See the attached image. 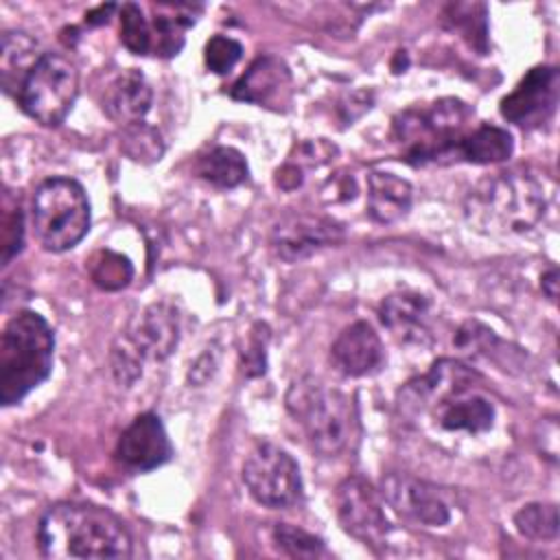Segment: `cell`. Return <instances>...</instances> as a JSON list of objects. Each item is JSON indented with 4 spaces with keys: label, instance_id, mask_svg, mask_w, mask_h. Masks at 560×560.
Masks as SVG:
<instances>
[{
    "label": "cell",
    "instance_id": "f1b7e54d",
    "mask_svg": "<svg viewBox=\"0 0 560 560\" xmlns=\"http://www.w3.org/2000/svg\"><path fill=\"white\" fill-rule=\"evenodd\" d=\"M271 538L276 547L291 558H317L326 553L322 538L289 523H276L271 529Z\"/></svg>",
    "mask_w": 560,
    "mask_h": 560
},
{
    "label": "cell",
    "instance_id": "277c9868",
    "mask_svg": "<svg viewBox=\"0 0 560 560\" xmlns=\"http://www.w3.org/2000/svg\"><path fill=\"white\" fill-rule=\"evenodd\" d=\"M475 112L468 103L446 96L427 107H409L394 118L392 136L402 147V160L422 166L457 160V144L468 133Z\"/></svg>",
    "mask_w": 560,
    "mask_h": 560
},
{
    "label": "cell",
    "instance_id": "7a4b0ae2",
    "mask_svg": "<svg viewBox=\"0 0 560 560\" xmlns=\"http://www.w3.org/2000/svg\"><path fill=\"white\" fill-rule=\"evenodd\" d=\"M547 210L545 184L527 171H503L481 179L464 201L468 223L486 234H521Z\"/></svg>",
    "mask_w": 560,
    "mask_h": 560
},
{
    "label": "cell",
    "instance_id": "1f68e13d",
    "mask_svg": "<svg viewBox=\"0 0 560 560\" xmlns=\"http://www.w3.org/2000/svg\"><path fill=\"white\" fill-rule=\"evenodd\" d=\"M479 9V4H453L451 7V20H453V26L462 33V37L468 39L470 46L479 48L481 52L486 50V35H488V28H486V9L475 15V11Z\"/></svg>",
    "mask_w": 560,
    "mask_h": 560
},
{
    "label": "cell",
    "instance_id": "ffe728a7",
    "mask_svg": "<svg viewBox=\"0 0 560 560\" xmlns=\"http://www.w3.org/2000/svg\"><path fill=\"white\" fill-rule=\"evenodd\" d=\"M433 418L444 431H464L475 435L492 427L494 407L486 396L464 389L433 405Z\"/></svg>",
    "mask_w": 560,
    "mask_h": 560
},
{
    "label": "cell",
    "instance_id": "d4e9b609",
    "mask_svg": "<svg viewBox=\"0 0 560 560\" xmlns=\"http://www.w3.org/2000/svg\"><path fill=\"white\" fill-rule=\"evenodd\" d=\"M88 273L98 289L118 291L131 282L133 265L129 262L127 256H122L118 252L98 249L88 260Z\"/></svg>",
    "mask_w": 560,
    "mask_h": 560
},
{
    "label": "cell",
    "instance_id": "4dcf8cb0",
    "mask_svg": "<svg viewBox=\"0 0 560 560\" xmlns=\"http://www.w3.org/2000/svg\"><path fill=\"white\" fill-rule=\"evenodd\" d=\"M241 57H243V46L234 37L214 35L206 42L203 61H206V68L214 74H228L238 63Z\"/></svg>",
    "mask_w": 560,
    "mask_h": 560
},
{
    "label": "cell",
    "instance_id": "e575fe53",
    "mask_svg": "<svg viewBox=\"0 0 560 560\" xmlns=\"http://www.w3.org/2000/svg\"><path fill=\"white\" fill-rule=\"evenodd\" d=\"M276 184L284 190H293L302 184V168L293 162H287L282 168L276 171Z\"/></svg>",
    "mask_w": 560,
    "mask_h": 560
},
{
    "label": "cell",
    "instance_id": "7c38bea8",
    "mask_svg": "<svg viewBox=\"0 0 560 560\" xmlns=\"http://www.w3.org/2000/svg\"><path fill=\"white\" fill-rule=\"evenodd\" d=\"M560 98V72L553 66L532 68L516 88L503 96L501 116L518 127L532 129L547 122Z\"/></svg>",
    "mask_w": 560,
    "mask_h": 560
},
{
    "label": "cell",
    "instance_id": "4fadbf2b",
    "mask_svg": "<svg viewBox=\"0 0 560 560\" xmlns=\"http://www.w3.org/2000/svg\"><path fill=\"white\" fill-rule=\"evenodd\" d=\"M381 494L389 508L424 527H442L451 521V508L442 492L422 479L405 472H387L381 479Z\"/></svg>",
    "mask_w": 560,
    "mask_h": 560
},
{
    "label": "cell",
    "instance_id": "603a6c76",
    "mask_svg": "<svg viewBox=\"0 0 560 560\" xmlns=\"http://www.w3.org/2000/svg\"><path fill=\"white\" fill-rule=\"evenodd\" d=\"M195 173L203 182L217 188H236L247 179L245 155L234 147H214L208 153L199 155L195 162Z\"/></svg>",
    "mask_w": 560,
    "mask_h": 560
},
{
    "label": "cell",
    "instance_id": "cb8c5ba5",
    "mask_svg": "<svg viewBox=\"0 0 560 560\" xmlns=\"http://www.w3.org/2000/svg\"><path fill=\"white\" fill-rule=\"evenodd\" d=\"M37 42L20 31H7L2 35V85L7 92H15L26 77V72L33 68V63L39 59L35 55Z\"/></svg>",
    "mask_w": 560,
    "mask_h": 560
},
{
    "label": "cell",
    "instance_id": "d6a6232c",
    "mask_svg": "<svg viewBox=\"0 0 560 560\" xmlns=\"http://www.w3.org/2000/svg\"><path fill=\"white\" fill-rule=\"evenodd\" d=\"M267 341H269V328L267 324H254V328L249 330L245 350H243V372L245 376L254 378L265 374L267 370Z\"/></svg>",
    "mask_w": 560,
    "mask_h": 560
},
{
    "label": "cell",
    "instance_id": "d590c367",
    "mask_svg": "<svg viewBox=\"0 0 560 560\" xmlns=\"http://www.w3.org/2000/svg\"><path fill=\"white\" fill-rule=\"evenodd\" d=\"M116 11V4H98L96 9L85 13V22L96 26V24H105L109 20V15Z\"/></svg>",
    "mask_w": 560,
    "mask_h": 560
},
{
    "label": "cell",
    "instance_id": "f546056e",
    "mask_svg": "<svg viewBox=\"0 0 560 560\" xmlns=\"http://www.w3.org/2000/svg\"><path fill=\"white\" fill-rule=\"evenodd\" d=\"M0 245H2V265L7 267L24 245V214L18 201L9 192L2 197V221H0Z\"/></svg>",
    "mask_w": 560,
    "mask_h": 560
},
{
    "label": "cell",
    "instance_id": "836d02e7",
    "mask_svg": "<svg viewBox=\"0 0 560 560\" xmlns=\"http://www.w3.org/2000/svg\"><path fill=\"white\" fill-rule=\"evenodd\" d=\"M295 151H298V158L293 164L302 168V166H319V164L330 162L332 155L337 153V147L324 138H317V140H306V142L298 144Z\"/></svg>",
    "mask_w": 560,
    "mask_h": 560
},
{
    "label": "cell",
    "instance_id": "9c48e42d",
    "mask_svg": "<svg viewBox=\"0 0 560 560\" xmlns=\"http://www.w3.org/2000/svg\"><path fill=\"white\" fill-rule=\"evenodd\" d=\"M241 477L254 501L267 508H289L302 497L298 462L273 442H258L247 453Z\"/></svg>",
    "mask_w": 560,
    "mask_h": 560
},
{
    "label": "cell",
    "instance_id": "4316f807",
    "mask_svg": "<svg viewBox=\"0 0 560 560\" xmlns=\"http://www.w3.org/2000/svg\"><path fill=\"white\" fill-rule=\"evenodd\" d=\"M120 42L133 55H151V22L136 2H125L118 9Z\"/></svg>",
    "mask_w": 560,
    "mask_h": 560
},
{
    "label": "cell",
    "instance_id": "ba28073f",
    "mask_svg": "<svg viewBox=\"0 0 560 560\" xmlns=\"http://www.w3.org/2000/svg\"><path fill=\"white\" fill-rule=\"evenodd\" d=\"M79 94V70L59 52H42L18 88V103L33 120L57 127Z\"/></svg>",
    "mask_w": 560,
    "mask_h": 560
},
{
    "label": "cell",
    "instance_id": "e0dca14e",
    "mask_svg": "<svg viewBox=\"0 0 560 560\" xmlns=\"http://www.w3.org/2000/svg\"><path fill=\"white\" fill-rule=\"evenodd\" d=\"M330 361L343 376H368L385 365L381 337L368 322L346 326L330 346Z\"/></svg>",
    "mask_w": 560,
    "mask_h": 560
},
{
    "label": "cell",
    "instance_id": "83f0119b",
    "mask_svg": "<svg viewBox=\"0 0 560 560\" xmlns=\"http://www.w3.org/2000/svg\"><path fill=\"white\" fill-rule=\"evenodd\" d=\"M120 149L133 160L142 164H151L162 158L164 144L160 140L158 129H153L147 122H136L129 127H122V140Z\"/></svg>",
    "mask_w": 560,
    "mask_h": 560
},
{
    "label": "cell",
    "instance_id": "52a82bcc",
    "mask_svg": "<svg viewBox=\"0 0 560 560\" xmlns=\"http://www.w3.org/2000/svg\"><path fill=\"white\" fill-rule=\"evenodd\" d=\"M179 343V315L168 302L142 308L112 348V372L120 387L133 385L144 361L168 359Z\"/></svg>",
    "mask_w": 560,
    "mask_h": 560
},
{
    "label": "cell",
    "instance_id": "8d00e7d4",
    "mask_svg": "<svg viewBox=\"0 0 560 560\" xmlns=\"http://www.w3.org/2000/svg\"><path fill=\"white\" fill-rule=\"evenodd\" d=\"M540 280H542L540 287H542L545 295H547L551 302H556V298H558V271H556V267H551L547 273H542Z\"/></svg>",
    "mask_w": 560,
    "mask_h": 560
},
{
    "label": "cell",
    "instance_id": "5b68a950",
    "mask_svg": "<svg viewBox=\"0 0 560 560\" xmlns=\"http://www.w3.org/2000/svg\"><path fill=\"white\" fill-rule=\"evenodd\" d=\"M284 402L289 413L302 424L311 448L322 457L343 453L357 435V405L337 387L304 376L291 383Z\"/></svg>",
    "mask_w": 560,
    "mask_h": 560
},
{
    "label": "cell",
    "instance_id": "9a60e30c",
    "mask_svg": "<svg viewBox=\"0 0 560 560\" xmlns=\"http://www.w3.org/2000/svg\"><path fill=\"white\" fill-rule=\"evenodd\" d=\"M291 70L280 57L273 55L258 57L230 90V96L236 101L271 109H284L291 101Z\"/></svg>",
    "mask_w": 560,
    "mask_h": 560
},
{
    "label": "cell",
    "instance_id": "2e32d148",
    "mask_svg": "<svg viewBox=\"0 0 560 560\" xmlns=\"http://www.w3.org/2000/svg\"><path fill=\"white\" fill-rule=\"evenodd\" d=\"M477 381V372L468 365L453 361V359H440L435 361L424 376H418L409 381L400 389L398 405L407 413H418L427 407L438 405L442 398L470 389Z\"/></svg>",
    "mask_w": 560,
    "mask_h": 560
},
{
    "label": "cell",
    "instance_id": "8fae6325",
    "mask_svg": "<svg viewBox=\"0 0 560 560\" xmlns=\"http://www.w3.org/2000/svg\"><path fill=\"white\" fill-rule=\"evenodd\" d=\"M346 230L339 221L311 212L282 217L271 230V249L284 262H300L324 247L343 243Z\"/></svg>",
    "mask_w": 560,
    "mask_h": 560
},
{
    "label": "cell",
    "instance_id": "d6986e66",
    "mask_svg": "<svg viewBox=\"0 0 560 560\" xmlns=\"http://www.w3.org/2000/svg\"><path fill=\"white\" fill-rule=\"evenodd\" d=\"M151 103L153 90L147 77L140 70L129 68L105 88L101 107L107 114V118H112L116 125L129 127L142 122V118L151 109Z\"/></svg>",
    "mask_w": 560,
    "mask_h": 560
},
{
    "label": "cell",
    "instance_id": "30bf717a",
    "mask_svg": "<svg viewBox=\"0 0 560 560\" xmlns=\"http://www.w3.org/2000/svg\"><path fill=\"white\" fill-rule=\"evenodd\" d=\"M335 512L346 534L368 547H383L392 525L385 516L378 492L359 475L346 477L335 490Z\"/></svg>",
    "mask_w": 560,
    "mask_h": 560
},
{
    "label": "cell",
    "instance_id": "44dd1931",
    "mask_svg": "<svg viewBox=\"0 0 560 560\" xmlns=\"http://www.w3.org/2000/svg\"><path fill=\"white\" fill-rule=\"evenodd\" d=\"M368 214L376 223H396L407 217L413 188L407 179L398 177L389 171H372L368 173Z\"/></svg>",
    "mask_w": 560,
    "mask_h": 560
},
{
    "label": "cell",
    "instance_id": "5bb4252c",
    "mask_svg": "<svg viewBox=\"0 0 560 560\" xmlns=\"http://www.w3.org/2000/svg\"><path fill=\"white\" fill-rule=\"evenodd\" d=\"M173 457V444L158 413L144 411L136 416L116 442V459L136 472L160 468Z\"/></svg>",
    "mask_w": 560,
    "mask_h": 560
},
{
    "label": "cell",
    "instance_id": "484cf974",
    "mask_svg": "<svg viewBox=\"0 0 560 560\" xmlns=\"http://www.w3.org/2000/svg\"><path fill=\"white\" fill-rule=\"evenodd\" d=\"M516 532L529 540H553L558 536L556 503H527L514 514Z\"/></svg>",
    "mask_w": 560,
    "mask_h": 560
},
{
    "label": "cell",
    "instance_id": "3957f363",
    "mask_svg": "<svg viewBox=\"0 0 560 560\" xmlns=\"http://www.w3.org/2000/svg\"><path fill=\"white\" fill-rule=\"evenodd\" d=\"M55 332L35 311L15 313L0 337V402L18 405L52 372Z\"/></svg>",
    "mask_w": 560,
    "mask_h": 560
},
{
    "label": "cell",
    "instance_id": "ac0fdd59",
    "mask_svg": "<svg viewBox=\"0 0 560 560\" xmlns=\"http://www.w3.org/2000/svg\"><path fill=\"white\" fill-rule=\"evenodd\" d=\"M383 326L402 343L427 346L431 341V302L416 291H396L381 302Z\"/></svg>",
    "mask_w": 560,
    "mask_h": 560
},
{
    "label": "cell",
    "instance_id": "8992f818",
    "mask_svg": "<svg viewBox=\"0 0 560 560\" xmlns=\"http://www.w3.org/2000/svg\"><path fill=\"white\" fill-rule=\"evenodd\" d=\"M31 225L48 252H68L90 232V201L72 177L44 179L31 199Z\"/></svg>",
    "mask_w": 560,
    "mask_h": 560
},
{
    "label": "cell",
    "instance_id": "7402d4cb",
    "mask_svg": "<svg viewBox=\"0 0 560 560\" xmlns=\"http://www.w3.org/2000/svg\"><path fill=\"white\" fill-rule=\"evenodd\" d=\"M514 140L508 129L497 125H479L457 144V160L470 164H497L512 155Z\"/></svg>",
    "mask_w": 560,
    "mask_h": 560
},
{
    "label": "cell",
    "instance_id": "6da1fadb",
    "mask_svg": "<svg viewBox=\"0 0 560 560\" xmlns=\"http://www.w3.org/2000/svg\"><path fill=\"white\" fill-rule=\"evenodd\" d=\"M37 545L52 560L129 558L131 536L107 508L79 501L50 505L37 525Z\"/></svg>",
    "mask_w": 560,
    "mask_h": 560
}]
</instances>
